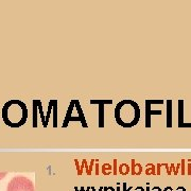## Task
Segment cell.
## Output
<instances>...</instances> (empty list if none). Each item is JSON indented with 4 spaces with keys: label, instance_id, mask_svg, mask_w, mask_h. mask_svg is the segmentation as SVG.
<instances>
[{
    "label": "cell",
    "instance_id": "cell-1",
    "mask_svg": "<svg viewBox=\"0 0 191 191\" xmlns=\"http://www.w3.org/2000/svg\"><path fill=\"white\" fill-rule=\"evenodd\" d=\"M115 119L122 128H133L139 122L140 108L133 100H122L115 107Z\"/></svg>",
    "mask_w": 191,
    "mask_h": 191
},
{
    "label": "cell",
    "instance_id": "cell-2",
    "mask_svg": "<svg viewBox=\"0 0 191 191\" xmlns=\"http://www.w3.org/2000/svg\"><path fill=\"white\" fill-rule=\"evenodd\" d=\"M28 119V108L20 100H10L2 107V120L10 128H20Z\"/></svg>",
    "mask_w": 191,
    "mask_h": 191
},
{
    "label": "cell",
    "instance_id": "cell-3",
    "mask_svg": "<svg viewBox=\"0 0 191 191\" xmlns=\"http://www.w3.org/2000/svg\"><path fill=\"white\" fill-rule=\"evenodd\" d=\"M70 121H80L82 123V126L84 128H87V122L85 120V116H84V112L81 108L80 105V102L78 100H72L69 104V107H68L67 114H66V118L64 120L63 128H66L67 124Z\"/></svg>",
    "mask_w": 191,
    "mask_h": 191
},
{
    "label": "cell",
    "instance_id": "cell-4",
    "mask_svg": "<svg viewBox=\"0 0 191 191\" xmlns=\"http://www.w3.org/2000/svg\"><path fill=\"white\" fill-rule=\"evenodd\" d=\"M7 191H35L34 184L30 178L23 175L14 176L9 182Z\"/></svg>",
    "mask_w": 191,
    "mask_h": 191
},
{
    "label": "cell",
    "instance_id": "cell-5",
    "mask_svg": "<svg viewBox=\"0 0 191 191\" xmlns=\"http://www.w3.org/2000/svg\"><path fill=\"white\" fill-rule=\"evenodd\" d=\"M91 104H99L100 106V112H99V126L100 128H103L104 126V104H112V100H102V101H96V100H91L90 101Z\"/></svg>",
    "mask_w": 191,
    "mask_h": 191
},
{
    "label": "cell",
    "instance_id": "cell-6",
    "mask_svg": "<svg viewBox=\"0 0 191 191\" xmlns=\"http://www.w3.org/2000/svg\"><path fill=\"white\" fill-rule=\"evenodd\" d=\"M184 101H180V109H178V126L180 128H191V123H185L184 122Z\"/></svg>",
    "mask_w": 191,
    "mask_h": 191
},
{
    "label": "cell",
    "instance_id": "cell-7",
    "mask_svg": "<svg viewBox=\"0 0 191 191\" xmlns=\"http://www.w3.org/2000/svg\"><path fill=\"white\" fill-rule=\"evenodd\" d=\"M167 126L168 128L172 126V101L171 100L167 101Z\"/></svg>",
    "mask_w": 191,
    "mask_h": 191
},
{
    "label": "cell",
    "instance_id": "cell-8",
    "mask_svg": "<svg viewBox=\"0 0 191 191\" xmlns=\"http://www.w3.org/2000/svg\"><path fill=\"white\" fill-rule=\"evenodd\" d=\"M142 172V168L139 164H135V162H133V171H132V174L133 175H140Z\"/></svg>",
    "mask_w": 191,
    "mask_h": 191
},
{
    "label": "cell",
    "instance_id": "cell-9",
    "mask_svg": "<svg viewBox=\"0 0 191 191\" xmlns=\"http://www.w3.org/2000/svg\"><path fill=\"white\" fill-rule=\"evenodd\" d=\"M149 167H150V168L146 169V173L148 174V175H154V174L156 173V172H155V167L153 166V165H149Z\"/></svg>",
    "mask_w": 191,
    "mask_h": 191
},
{
    "label": "cell",
    "instance_id": "cell-10",
    "mask_svg": "<svg viewBox=\"0 0 191 191\" xmlns=\"http://www.w3.org/2000/svg\"><path fill=\"white\" fill-rule=\"evenodd\" d=\"M128 166H126V165H122L121 168H120V172H121L122 174H128Z\"/></svg>",
    "mask_w": 191,
    "mask_h": 191
},
{
    "label": "cell",
    "instance_id": "cell-11",
    "mask_svg": "<svg viewBox=\"0 0 191 191\" xmlns=\"http://www.w3.org/2000/svg\"><path fill=\"white\" fill-rule=\"evenodd\" d=\"M182 174L183 175L185 174V160H183L182 162Z\"/></svg>",
    "mask_w": 191,
    "mask_h": 191
},
{
    "label": "cell",
    "instance_id": "cell-12",
    "mask_svg": "<svg viewBox=\"0 0 191 191\" xmlns=\"http://www.w3.org/2000/svg\"><path fill=\"white\" fill-rule=\"evenodd\" d=\"M7 172H2V173H0V180H2L3 177H5V175H7Z\"/></svg>",
    "mask_w": 191,
    "mask_h": 191
},
{
    "label": "cell",
    "instance_id": "cell-13",
    "mask_svg": "<svg viewBox=\"0 0 191 191\" xmlns=\"http://www.w3.org/2000/svg\"><path fill=\"white\" fill-rule=\"evenodd\" d=\"M152 191H162V189L160 188H158V187H154V188H153V190Z\"/></svg>",
    "mask_w": 191,
    "mask_h": 191
},
{
    "label": "cell",
    "instance_id": "cell-14",
    "mask_svg": "<svg viewBox=\"0 0 191 191\" xmlns=\"http://www.w3.org/2000/svg\"><path fill=\"white\" fill-rule=\"evenodd\" d=\"M164 191H172V188L171 187H167V188H165Z\"/></svg>",
    "mask_w": 191,
    "mask_h": 191
},
{
    "label": "cell",
    "instance_id": "cell-15",
    "mask_svg": "<svg viewBox=\"0 0 191 191\" xmlns=\"http://www.w3.org/2000/svg\"><path fill=\"white\" fill-rule=\"evenodd\" d=\"M177 191H186V189L183 188V187H180V188H177Z\"/></svg>",
    "mask_w": 191,
    "mask_h": 191
},
{
    "label": "cell",
    "instance_id": "cell-16",
    "mask_svg": "<svg viewBox=\"0 0 191 191\" xmlns=\"http://www.w3.org/2000/svg\"><path fill=\"white\" fill-rule=\"evenodd\" d=\"M136 191H144V189H143V188H141V187H139V188L136 189Z\"/></svg>",
    "mask_w": 191,
    "mask_h": 191
}]
</instances>
